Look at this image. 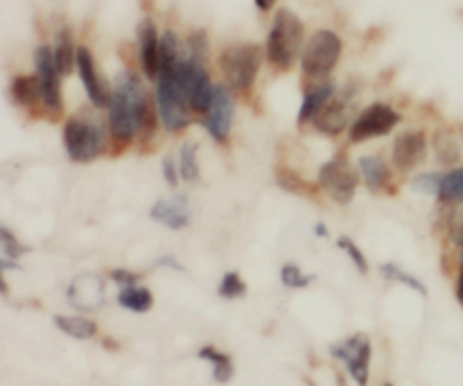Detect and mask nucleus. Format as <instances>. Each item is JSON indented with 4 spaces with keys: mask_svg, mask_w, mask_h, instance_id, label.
<instances>
[{
    "mask_svg": "<svg viewBox=\"0 0 463 386\" xmlns=\"http://www.w3.org/2000/svg\"><path fill=\"white\" fill-rule=\"evenodd\" d=\"M107 129L111 156H120L131 145H138L140 152H149L161 131L154 95L145 86L138 71L125 68L113 80L111 102L107 108Z\"/></svg>",
    "mask_w": 463,
    "mask_h": 386,
    "instance_id": "1",
    "label": "nucleus"
},
{
    "mask_svg": "<svg viewBox=\"0 0 463 386\" xmlns=\"http://www.w3.org/2000/svg\"><path fill=\"white\" fill-rule=\"evenodd\" d=\"M306 23L288 7L276 9L265 39V59L276 72H289L298 63L306 45Z\"/></svg>",
    "mask_w": 463,
    "mask_h": 386,
    "instance_id": "2",
    "label": "nucleus"
},
{
    "mask_svg": "<svg viewBox=\"0 0 463 386\" xmlns=\"http://www.w3.org/2000/svg\"><path fill=\"white\" fill-rule=\"evenodd\" d=\"M61 140L68 158L77 165H89L111 149L107 120L86 111H77L63 120Z\"/></svg>",
    "mask_w": 463,
    "mask_h": 386,
    "instance_id": "3",
    "label": "nucleus"
},
{
    "mask_svg": "<svg viewBox=\"0 0 463 386\" xmlns=\"http://www.w3.org/2000/svg\"><path fill=\"white\" fill-rule=\"evenodd\" d=\"M265 48L253 41H238V43H229L222 48L220 57H217V66H220L224 84L233 90L235 98L249 99L256 89L258 75L265 63Z\"/></svg>",
    "mask_w": 463,
    "mask_h": 386,
    "instance_id": "4",
    "label": "nucleus"
},
{
    "mask_svg": "<svg viewBox=\"0 0 463 386\" xmlns=\"http://www.w3.org/2000/svg\"><path fill=\"white\" fill-rule=\"evenodd\" d=\"M175 63H161L158 68V77L154 81V104H156L163 129L172 136H179L193 125L194 113L190 111L188 99L176 80Z\"/></svg>",
    "mask_w": 463,
    "mask_h": 386,
    "instance_id": "5",
    "label": "nucleus"
},
{
    "mask_svg": "<svg viewBox=\"0 0 463 386\" xmlns=\"http://www.w3.org/2000/svg\"><path fill=\"white\" fill-rule=\"evenodd\" d=\"M344 54V39L330 27H321V30L312 32L307 36L306 45H303L301 59H298V66H301L303 80L307 81H319L328 80L335 72V68L339 66Z\"/></svg>",
    "mask_w": 463,
    "mask_h": 386,
    "instance_id": "6",
    "label": "nucleus"
},
{
    "mask_svg": "<svg viewBox=\"0 0 463 386\" xmlns=\"http://www.w3.org/2000/svg\"><path fill=\"white\" fill-rule=\"evenodd\" d=\"M360 172L353 165L346 154H335L326 163H321L317 170V185L321 193L328 194L337 206H348L355 199L360 188Z\"/></svg>",
    "mask_w": 463,
    "mask_h": 386,
    "instance_id": "7",
    "label": "nucleus"
},
{
    "mask_svg": "<svg viewBox=\"0 0 463 386\" xmlns=\"http://www.w3.org/2000/svg\"><path fill=\"white\" fill-rule=\"evenodd\" d=\"M402 122V113L387 102H371L369 107L355 113L348 127V143L364 145L369 140L384 138Z\"/></svg>",
    "mask_w": 463,
    "mask_h": 386,
    "instance_id": "8",
    "label": "nucleus"
},
{
    "mask_svg": "<svg viewBox=\"0 0 463 386\" xmlns=\"http://www.w3.org/2000/svg\"><path fill=\"white\" fill-rule=\"evenodd\" d=\"M233 122H235V95L224 81H215L213 89L211 104H208L206 113L199 118V125L208 134L213 143L226 147L233 134Z\"/></svg>",
    "mask_w": 463,
    "mask_h": 386,
    "instance_id": "9",
    "label": "nucleus"
},
{
    "mask_svg": "<svg viewBox=\"0 0 463 386\" xmlns=\"http://www.w3.org/2000/svg\"><path fill=\"white\" fill-rule=\"evenodd\" d=\"M34 71L41 81V95H43V111L50 120H61L63 116V93H61V72L54 61L52 45L41 43L34 50Z\"/></svg>",
    "mask_w": 463,
    "mask_h": 386,
    "instance_id": "10",
    "label": "nucleus"
},
{
    "mask_svg": "<svg viewBox=\"0 0 463 386\" xmlns=\"http://www.w3.org/2000/svg\"><path fill=\"white\" fill-rule=\"evenodd\" d=\"M330 355L346 366L353 382L357 386H369L371 378V357H373V344L366 333L351 334L344 342L330 346Z\"/></svg>",
    "mask_w": 463,
    "mask_h": 386,
    "instance_id": "11",
    "label": "nucleus"
},
{
    "mask_svg": "<svg viewBox=\"0 0 463 386\" xmlns=\"http://www.w3.org/2000/svg\"><path fill=\"white\" fill-rule=\"evenodd\" d=\"M430 154V136L420 127L398 131L392 143V165L401 174H410L425 165Z\"/></svg>",
    "mask_w": 463,
    "mask_h": 386,
    "instance_id": "12",
    "label": "nucleus"
},
{
    "mask_svg": "<svg viewBox=\"0 0 463 386\" xmlns=\"http://www.w3.org/2000/svg\"><path fill=\"white\" fill-rule=\"evenodd\" d=\"M75 71L80 75L81 86H84V93L89 98L90 107L95 111H107L109 102H111V93H113V84H109L107 80L99 72L98 61H95V54L89 45H80L77 48V63Z\"/></svg>",
    "mask_w": 463,
    "mask_h": 386,
    "instance_id": "13",
    "label": "nucleus"
},
{
    "mask_svg": "<svg viewBox=\"0 0 463 386\" xmlns=\"http://www.w3.org/2000/svg\"><path fill=\"white\" fill-rule=\"evenodd\" d=\"M136 57L140 75L147 81H156L161 68V32L152 16H143L136 25Z\"/></svg>",
    "mask_w": 463,
    "mask_h": 386,
    "instance_id": "14",
    "label": "nucleus"
},
{
    "mask_svg": "<svg viewBox=\"0 0 463 386\" xmlns=\"http://www.w3.org/2000/svg\"><path fill=\"white\" fill-rule=\"evenodd\" d=\"M353 90H342V93L335 95L324 108L315 116V120L310 122L312 129L321 136H328V138H337V136L346 134L348 127L353 122Z\"/></svg>",
    "mask_w": 463,
    "mask_h": 386,
    "instance_id": "15",
    "label": "nucleus"
},
{
    "mask_svg": "<svg viewBox=\"0 0 463 386\" xmlns=\"http://www.w3.org/2000/svg\"><path fill=\"white\" fill-rule=\"evenodd\" d=\"M77 312H98L107 303V285L98 274H80L71 280L66 292Z\"/></svg>",
    "mask_w": 463,
    "mask_h": 386,
    "instance_id": "16",
    "label": "nucleus"
},
{
    "mask_svg": "<svg viewBox=\"0 0 463 386\" xmlns=\"http://www.w3.org/2000/svg\"><path fill=\"white\" fill-rule=\"evenodd\" d=\"M355 165L362 184L371 194L398 193V188L393 185V167L380 154H362Z\"/></svg>",
    "mask_w": 463,
    "mask_h": 386,
    "instance_id": "17",
    "label": "nucleus"
},
{
    "mask_svg": "<svg viewBox=\"0 0 463 386\" xmlns=\"http://www.w3.org/2000/svg\"><path fill=\"white\" fill-rule=\"evenodd\" d=\"M149 217H152L156 224L165 226L170 231H184L188 229L190 221H193V211H190V199L188 194L179 193L172 194L167 199H158L149 208Z\"/></svg>",
    "mask_w": 463,
    "mask_h": 386,
    "instance_id": "18",
    "label": "nucleus"
},
{
    "mask_svg": "<svg viewBox=\"0 0 463 386\" xmlns=\"http://www.w3.org/2000/svg\"><path fill=\"white\" fill-rule=\"evenodd\" d=\"M337 95V81L333 77L328 80H319V81H307L306 90H303V99L301 107H298L297 113V127L303 129V127L310 125L315 120L317 113L330 102V99Z\"/></svg>",
    "mask_w": 463,
    "mask_h": 386,
    "instance_id": "19",
    "label": "nucleus"
},
{
    "mask_svg": "<svg viewBox=\"0 0 463 386\" xmlns=\"http://www.w3.org/2000/svg\"><path fill=\"white\" fill-rule=\"evenodd\" d=\"M430 145H432V154L439 165L446 167V170H452V167L459 165L463 147L459 136L455 131L448 129V127H439V129L432 131Z\"/></svg>",
    "mask_w": 463,
    "mask_h": 386,
    "instance_id": "20",
    "label": "nucleus"
},
{
    "mask_svg": "<svg viewBox=\"0 0 463 386\" xmlns=\"http://www.w3.org/2000/svg\"><path fill=\"white\" fill-rule=\"evenodd\" d=\"M9 95L16 107L25 108V111H36L43 108V95H41V81L34 75H16L9 84Z\"/></svg>",
    "mask_w": 463,
    "mask_h": 386,
    "instance_id": "21",
    "label": "nucleus"
},
{
    "mask_svg": "<svg viewBox=\"0 0 463 386\" xmlns=\"http://www.w3.org/2000/svg\"><path fill=\"white\" fill-rule=\"evenodd\" d=\"M77 48H80V45L75 43V34H72L71 25H61L57 32H54L52 54H54V61H57L59 72H61L63 77L71 75V72L75 71Z\"/></svg>",
    "mask_w": 463,
    "mask_h": 386,
    "instance_id": "22",
    "label": "nucleus"
},
{
    "mask_svg": "<svg viewBox=\"0 0 463 386\" xmlns=\"http://www.w3.org/2000/svg\"><path fill=\"white\" fill-rule=\"evenodd\" d=\"M274 179H276V184H279L280 190H285V193H289V194H297V197L315 199L317 193H319V185H317V181L315 184H310L306 176H301L297 170H294V167H289V165H276Z\"/></svg>",
    "mask_w": 463,
    "mask_h": 386,
    "instance_id": "23",
    "label": "nucleus"
},
{
    "mask_svg": "<svg viewBox=\"0 0 463 386\" xmlns=\"http://www.w3.org/2000/svg\"><path fill=\"white\" fill-rule=\"evenodd\" d=\"M199 360L208 362L213 369V380H215L217 384H229L231 380H233L235 375V366H233V360H231L229 353L220 351L217 346H213V344H208V346H202L199 348Z\"/></svg>",
    "mask_w": 463,
    "mask_h": 386,
    "instance_id": "24",
    "label": "nucleus"
},
{
    "mask_svg": "<svg viewBox=\"0 0 463 386\" xmlns=\"http://www.w3.org/2000/svg\"><path fill=\"white\" fill-rule=\"evenodd\" d=\"M52 321L63 334L80 339V342H89L98 334V324L84 315H57Z\"/></svg>",
    "mask_w": 463,
    "mask_h": 386,
    "instance_id": "25",
    "label": "nucleus"
},
{
    "mask_svg": "<svg viewBox=\"0 0 463 386\" xmlns=\"http://www.w3.org/2000/svg\"><path fill=\"white\" fill-rule=\"evenodd\" d=\"M118 306L125 310L134 312V315H145L154 307V294L152 289L145 285H129V287H120L118 292Z\"/></svg>",
    "mask_w": 463,
    "mask_h": 386,
    "instance_id": "26",
    "label": "nucleus"
},
{
    "mask_svg": "<svg viewBox=\"0 0 463 386\" xmlns=\"http://www.w3.org/2000/svg\"><path fill=\"white\" fill-rule=\"evenodd\" d=\"M179 163V174L184 184H199L202 181V167H199V145L193 140H185L176 154Z\"/></svg>",
    "mask_w": 463,
    "mask_h": 386,
    "instance_id": "27",
    "label": "nucleus"
},
{
    "mask_svg": "<svg viewBox=\"0 0 463 386\" xmlns=\"http://www.w3.org/2000/svg\"><path fill=\"white\" fill-rule=\"evenodd\" d=\"M437 202L441 206H457L463 203V165L452 167V170H443L441 188H439Z\"/></svg>",
    "mask_w": 463,
    "mask_h": 386,
    "instance_id": "28",
    "label": "nucleus"
},
{
    "mask_svg": "<svg viewBox=\"0 0 463 386\" xmlns=\"http://www.w3.org/2000/svg\"><path fill=\"white\" fill-rule=\"evenodd\" d=\"M380 274H383L387 280H392V283H401L405 285V287L414 289V292L420 294V297H428V287H425L416 276H411L410 271L398 267L396 262H384V265H380Z\"/></svg>",
    "mask_w": 463,
    "mask_h": 386,
    "instance_id": "29",
    "label": "nucleus"
},
{
    "mask_svg": "<svg viewBox=\"0 0 463 386\" xmlns=\"http://www.w3.org/2000/svg\"><path fill=\"white\" fill-rule=\"evenodd\" d=\"M217 294L226 301H238V298L247 297V283L240 276V271H226L220 280V287H217Z\"/></svg>",
    "mask_w": 463,
    "mask_h": 386,
    "instance_id": "30",
    "label": "nucleus"
},
{
    "mask_svg": "<svg viewBox=\"0 0 463 386\" xmlns=\"http://www.w3.org/2000/svg\"><path fill=\"white\" fill-rule=\"evenodd\" d=\"M337 249L339 251H344L348 256V260L353 262V267H355L357 271H360L362 276H369L371 271V265L369 260H366L364 251H362L360 247H357V242L353 238H348V235H342V238H337Z\"/></svg>",
    "mask_w": 463,
    "mask_h": 386,
    "instance_id": "31",
    "label": "nucleus"
},
{
    "mask_svg": "<svg viewBox=\"0 0 463 386\" xmlns=\"http://www.w3.org/2000/svg\"><path fill=\"white\" fill-rule=\"evenodd\" d=\"M441 179H443V170L419 172V174L410 181V188L416 190V193H420V194L437 197L439 188H441Z\"/></svg>",
    "mask_w": 463,
    "mask_h": 386,
    "instance_id": "32",
    "label": "nucleus"
},
{
    "mask_svg": "<svg viewBox=\"0 0 463 386\" xmlns=\"http://www.w3.org/2000/svg\"><path fill=\"white\" fill-rule=\"evenodd\" d=\"M312 280H315V276H306L301 267L294 265V262H285L280 267V283L288 289H306Z\"/></svg>",
    "mask_w": 463,
    "mask_h": 386,
    "instance_id": "33",
    "label": "nucleus"
},
{
    "mask_svg": "<svg viewBox=\"0 0 463 386\" xmlns=\"http://www.w3.org/2000/svg\"><path fill=\"white\" fill-rule=\"evenodd\" d=\"M0 251H3L5 258H9V260H18V258L25 256L30 249H27L25 244H23L21 240L12 233V231L5 229V226H0Z\"/></svg>",
    "mask_w": 463,
    "mask_h": 386,
    "instance_id": "34",
    "label": "nucleus"
},
{
    "mask_svg": "<svg viewBox=\"0 0 463 386\" xmlns=\"http://www.w3.org/2000/svg\"><path fill=\"white\" fill-rule=\"evenodd\" d=\"M448 240L455 247L463 249V203L450 206V215H448Z\"/></svg>",
    "mask_w": 463,
    "mask_h": 386,
    "instance_id": "35",
    "label": "nucleus"
},
{
    "mask_svg": "<svg viewBox=\"0 0 463 386\" xmlns=\"http://www.w3.org/2000/svg\"><path fill=\"white\" fill-rule=\"evenodd\" d=\"M161 174H163V179H165V184L170 185L172 190L179 188L181 174H179V163H176V156H172V154H167V156H163V161H161Z\"/></svg>",
    "mask_w": 463,
    "mask_h": 386,
    "instance_id": "36",
    "label": "nucleus"
},
{
    "mask_svg": "<svg viewBox=\"0 0 463 386\" xmlns=\"http://www.w3.org/2000/svg\"><path fill=\"white\" fill-rule=\"evenodd\" d=\"M109 278H111L118 287H129V285L140 283V274H136V271H131V269H120V267L109 271Z\"/></svg>",
    "mask_w": 463,
    "mask_h": 386,
    "instance_id": "37",
    "label": "nucleus"
},
{
    "mask_svg": "<svg viewBox=\"0 0 463 386\" xmlns=\"http://www.w3.org/2000/svg\"><path fill=\"white\" fill-rule=\"evenodd\" d=\"M158 267H170V269H175V271H184V267H181V262H176L172 256L158 258Z\"/></svg>",
    "mask_w": 463,
    "mask_h": 386,
    "instance_id": "38",
    "label": "nucleus"
},
{
    "mask_svg": "<svg viewBox=\"0 0 463 386\" xmlns=\"http://www.w3.org/2000/svg\"><path fill=\"white\" fill-rule=\"evenodd\" d=\"M276 3H279V0H253V5H256L258 12H262V14H269L271 9H274Z\"/></svg>",
    "mask_w": 463,
    "mask_h": 386,
    "instance_id": "39",
    "label": "nucleus"
},
{
    "mask_svg": "<svg viewBox=\"0 0 463 386\" xmlns=\"http://www.w3.org/2000/svg\"><path fill=\"white\" fill-rule=\"evenodd\" d=\"M315 235H317V238H328V235H330L328 226H326L324 221H317V224H315Z\"/></svg>",
    "mask_w": 463,
    "mask_h": 386,
    "instance_id": "40",
    "label": "nucleus"
},
{
    "mask_svg": "<svg viewBox=\"0 0 463 386\" xmlns=\"http://www.w3.org/2000/svg\"><path fill=\"white\" fill-rule=\"evenodd\" d=\"M457 298H459V303L463 306V267L459 271V280H457Z\"/></svg>",
    "mask_w": 463,
    "mask_h": 386,
    "instance_id": "41",
    "label": "nucleus"
},
{
    "mask_svg": "<svg viewBox=\"0 0 463 386\" xmlns=\"http://www.w3.org/2000/svg\"><path fill=\"white\" fill-rule=\"evenodd\" d=\"M3 271L5 269H0V297H7V294H9V285H7V280L3 278Z\"/></svg>",
    "mask_w": 463,
    "mask_h": 386,
    "instance_id": "42",
    "label": "nucleus"
},
{
    "mask_svg": "<svg viewBox=\"0 0 463 386\" xmlns=\"http://www.w3.org/2000/svg\"><path fill=\"white\" fill-rule=\"evenodd\" d=\"M335 380H337V386H348L346 384V378H344L342 373H335Z\"/></svg>",
    "mask_w": 463,
    "mask_h": 386,
    "instance_id": "43",
    "label": "nucleus"
},
{
    "mask_svg": "<svg viewBox=\"0 0 463 386\" xmlns=\"http://www.w3.org/2000/svg\"><path fill=\"white\" fill-rule=\"evenodd\" d=\"M306 386H319V384H315L310 378H306Z\"/></svg>",
    "mask_w": 463,
    "mask_h": 386,
    "instance_id": "44",
    "label": "nucleus"
},
{
    "mask_svg": "<svg viewBox=\"0 0 463 386\" xmlns=\"http://www.w3.org/2000/svg\"><path fill=\"white\" fill-rule=\"evenodd\" d=\"M383 386H393V384H392V382H384Z\"/></svg>",
    "mask_w": 463,
    "mask_h": 386,
    "instance_id": "45",
    "label": "nucleus"
},
{
    "mask_svg": "<svg viewBox=\"0 0 463 386\" xmlns=\"http://www.w3.org/2000/svg\"><path fill=\"white\" fill-rule=\"evenodd\" d=\"M461 267H463V253H461Z\"/></svg>",
    "mask_w": 463,
    "mask_h": 386,
    "instance_id": "46",
    "label": "nucleus"
}]
</instances>
